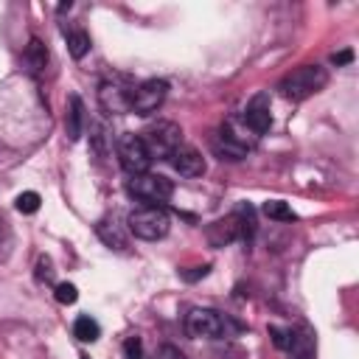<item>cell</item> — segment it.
I'll return each mask as SVG.
<instances>
[{
    "mask_svg": "<svg viewBox=\"0 0 359 359\" xmlns=\"http://www.w3.org/2000/svg\"><path fill=\"white\" fill-rule=\"evenodd\" d=\"M185 334L191 339H222L227 337V320L213 309H191L185 314Z\"/></svg>",
    "mask_w": 359,
    "mask_h": 359,
    "instance_id": "6",
    "label": "cell"
},
{
    "mask_svg": "<svg viewBox=\"0 0 359 359\" xmlns=\"http://www.w3.org/2000/svg\"><path fill=\"white\" fill-rule=\"evenodd\" d=\"M123 356L126 359H143V342H140V337H126V342H123Z\"/></svg>",
    "mask_w": 359,
    "mask_h": 359,
    "instance_id": "22",
    "label": "cell"
},
{
    "mask_svg": "<svg viewBox=\"0 0 359 359\" xmlns=\"http://www.w3.org/2000/svg\"><path fill=\"white\" fill-rule=\"evenodd\" d=\"M264 213H266L269 219H275V222H294V219H297L294 210H292L286 202H280V199H269V202H264Z\"/></svg>",
    "mask_w": 359,
    "mask_h": 359,
    "instance_id": "16",
    "label": "cell"
},
{
    "mask_svg": "<svg viewBox=\"0 0 359 359\" xmlns=\"http://www.w3.org/2000/svg\"><path fill=\"white\" fill-rule=\"evenodd\" d=\"M154 359H185V356H182V351L177 345H160Z\"/></svg>",
    "mask_w": 359,
    "mask_h": 359,
    "instance_id": "24",
    "label": "cell"
},
{
    "mask_svg": "<svg viewBox=\"0 0 359 359\" xmlns=\"http://www.w3.org/2000/svg\"><path fill=\"white\" fill-rule=\"evenodd\" d=\"M0 236H6V222L0 219Z\"/></svg>",
    "mask_w": 359,
    "mask_h": 359,
    "instance_id": "26",
    "label": "cell"
},
{
    "mask_svg": "<svg viewBox=\"0 0 359 359\" xmlns=\"http://www.w3.org/2000/svg\"><path fill=\"white\" fill-rule=\"evenodd\" d=\"M331 62L339 67V65H348V62H353V50H339V53H334L331 56Z\"/></svg>",
    "mask_w": 359,
    "mask_h": 359,
    "instance_id": "25",
    "label": "cell"
},
{
    "mask_svg": "<svg viewBox=\"0 0 359 359\" xmlns=\"http://www.w3.org/2000/svg\"><path fill=\"white\" fill-rule=\"evenodd\" d=\"M95 233H98V238L107 244V247H112V250H126V236L121 233V227L112 222H98V227H95Z\"/></svg>",
    "mask_w": 359,
    "mask_h": 359,
    "instance_id": "14",
    "label": "cell"
},
{
    "mask_svg": "<svg viewBox=\"0 0 359 359\" xmlns=\"http://www.w3.org/2000/svg\"><path fill=\"white\" fill-rule=\"evenodd\" d=\"M244 126L252 132V135H264V132H269V126H272V112H269V98L261 93V95H255L250 104H247V109H244Z\"/></svg>",
    "mask_w": 359,
    "mask_h": 359,
    "instance_id": "9",
    "label": "cell"
},
{
    "mask_svg": "<svg viewBox=\"0 0 359 359\" xmlns=\"http://www.w3.org/2000/svg\"><path fill=\"white\" fill-rule=\"evenodd\" d=\"M168 163H171L174 171L182 174V177H202V174H205V157H202L194 146H180V149L168 157Z\"/></svg>",
    "mask_w": 359,
    "mask_h": 359,
    "instance_id": "10",
    "label": "cell"
},
{
    "mask_svg": "<svg viewBox=\"0 0 359 359\" xmlns=\"http://www.w3.org/2000/svg\"><path fill=\"white\" fill-rule=\"evenodd\" d=\"M328 84V70L323 65H300L278 81V93L286 101H306Z\"/></svg>",
    "mask_w": 359,
    "mask_h": 359,
    "instance_id": "1",
    "label": "cell"
},
{
    "mask_svg": "<svg viewBox=\"0 0 359 359\" xmlns=\"http://www.w3.org/2000/svg\"><path fill=\"white\" fill-rule=\"evenodd\" d=\"M269 337H272L275 348H280V351H289L292 348V331H283L278 325H269Z\"/></svg>",
    "mask_w": 359,
    "mask_h": 359,
    "instance_id": "21",
    "label": "cell"
},
{
    "mask_svg": "<svg viewBox=\"0 0 359 359\" xmlns=\"http://www.w3.org/2000/svg\"><path fill=\"white\" fill-rule=\"evenodd\" d=\"M22 62L28 65L31 73H42V70L48 67V48L42 45L39 36H31V39H28V45H25V50H22Z\"/></svg>",
    "mask_w": 359,
    "mask_h": 359,
    "instance_id": "12",
    "label": "cell"
},
{
    "mask_svg": "<svg viewBox=\"0 0 359 359\" xmlns=\"http://www.w3.org/2000/svg\"><path fill=\"white\" fill-rule=\"evenodd\" d=\"M17 210L20 213H25V216H31V213H36L39 210V205H42V199H39V194L36 191H22L20 196H17Z\"/></svg>",
    "mask_w": 359,
    "mask_h": 359,
    "instance_id": "18",
    "label": "cell"
},
{
    "mask_svg": "<svg viewBox=\"0 0 359 359\" xmlns=\"http://www.w3.org/2000/svg\"><path fill=\"white\" fill-rule=\"evenodd\" d=\"M65 39H67V50L73 59H84L90 53V34L87 31H81V28L65 31Z\"/></svg>",
    "mask_w": 359,
    "mask_h": 359,
    "instance_id": "13",
    "label": "cell"
},
{
    "mask_svg": "<svg viewBox=\"0 0 359 359\" xmlns=\"http://www.w3.org/2000/svg\"><path fill=\"white\" fill-rule=\"evenodd\" d=\"M90 129H93V135H90V140H93V151H95L98 157H104V154H107V146H104L107 132H104V126H101V123H93Z\"/></svg>",
    "mask_w": 359,
    "mask_h": 359,
    "instance_id": "20",
    "label": "cell"
},
{
    "mask_svg": "<svg viewBox=\"0 0 359 359\" xmlns=\"http://www.w3.org/2000/svg\"><path fill=\"white\" fill-rule=\"evenodd\" d=\"M126 224H129V233L135 238H143V241H157L168 233L171 227V216L165 213V208H157V205H140L135 208L129 216H126Z\"/></svg>",
    "mask_w": 359,
    "mask_h": 359,
    "instance_id": "2",
    "label": "cell"
},
{
    "mask_svg": "<svg viewBox=\"0 0 359 359\" xmlns=\"http://www.w3.org/2000/svg\"><path fill=\"white\" fill-rule=\"evenodd\" d=\"M168 95V81L165 79H146L132 90V112L135 115H151L160 109V104Z\"/></svg>",
    "mask_w": 359,
    "mask_h": 359,
    "instance_id": "8",
    "label": "cell"
},
{
    "mask_svg": "<svg viewBox=\"0 0 359 359\" xmlns=\"http://www.w3.org/2000/svg\"><path fill=\"white\" fill-rule=\"evenodd\" d=\"M56 300L62 303V306H73L76 300H79V289L73 286V283H56Z\"/></svg>",
    "mask_w": 359,
    "mask_h": 359,
    "instance_id": "19",
    "label": "cell"
},
{
    "mask_svg": "<svg viewBox=\"0 0 359 359\" xmlns=\"http://www.w3.org/2000/svg\"><path fill=\"white\" fill-rule=\"evenodd\" d=\"M65 132H67V140H79L81 132H84V104L79 95H70L67 98V115H65Z\"/></svg>",
    "mask_w": 359,
    "mask_h": 359,
    "instance_id": "11",
    "label": "cell"
},
{
    "mask_svg": "<svg viewBox=\"0 0 359 359\" xmlns=\"http://www.w3.org/2000/svg\"><path fill=\"white\" fill-rule=\"evenodd\" d=\"M132 90L121 79H104L98 84V104L107 115H126L132 112Z\"/></svg>",
    "mask_w": 359,
    "mask_h": 359,
    "instance_id": "7",
    "label": "cell"
},
{
    "mask_svg": "<svg viewBox=\"0 0 359 359\" xmlns=\"http://www.w3.org/2000/svg\"><path fill=\"white\" fill-rule=\"evenodd\" d=\"M115 154H118L121 168H123L129 177L146 174L149 165H151V157H149V151H146V143H143V137L135 135V132H123V135L115 140Z\"/></svg>",
    "mask_w": 359,
    "mask_h": 359,
    "instance_id": "5",
    "label": "cell"
},
{
    "mask_svg": "<svg viewBox=\"0 0 359 359\" xmlns=\"http://www.w3.org/2000/svg\"><path fill=\"white\" fill-rule=\"evenodd\" d=\"M143 143H146V151L151 160H168L180 146H182V129L174 123V121H160L154 126H149L143 135Z\"/></svg>",
    "mask_w": 359,
    "mask_h": 359,
    "instance_id": "4",
    "label": "cell"
},
{
    "mask_svg": "<svg viewBox=\"0 0 359 359\" xmlns=\"http://www.w3.org/2000/svg\"><path fill=\"white\" fill-rule=\"evenodd\" d=\"M73 337H76L79 342H95V339L101 337V325H98L93 317L81 314V317L73 323Z\"/></svg>",
    "mask_w": 359,
    "mask_h": 359,
    "instance_id": "15",
    "label": "cell"
},
{
    "mask_svg": "<svg viewBox=\"0 0 359 359\" xmlns=\"http://www.w3.org/2000/svg\"><path fill=\"white\" fill-rule=\"evenodd\" d=\"M213 146H216V151H219L222 157H227V160H241V157H247V149L238 146V143H233V140H227L224 135H216Z\"/></svg>",
    "mask_w": 359,
    "mask_h": 359,
    "instance_id": "17",
    "label": "cell"
},
{
    "mask_svg": "<svg viewBox=\"0 0 359 359\" xmlns=\"http://www.w3.org/2000/svg\"><path fill=\"white\" fill-rule=\"evenodd\" d=\"M126 194L135 196L143 205L163 208V202H168L174 196V182L168 177H163V174L146 171V174H137V177H129L126 180Z\"/></svg>",
    "mask_w": 359,
    "mask_h": 359,
    "instance_id": "3",
    "label": "cell"
},
{
    "mask_svg": "<svg viewBox=\"0 0 359 359\" xmlns=\"http://www.w3.org/2000/svg\"><path fill=\"white\" fill-rule=\"evenodd\" d=\"M50 278H53V264H50L48 255H39V261H36V280L42 283V280H50Z\"/></svg>",
    "mask_w": 359,
    "mask_h": 359,
    "instance_id": "23",
    "label": "cell"
}]
</instances>
